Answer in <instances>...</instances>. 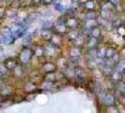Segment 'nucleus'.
Instances as JSON below:
<instances>
[{"mask_svg":"<svg viewBox=\"0 0 125 113\" xmlns=\"http://www.w3.org/2000/svg\"><path fill=\"white\" fill-rule=\"evenodd\" d=\"M114 102V98L111 96V95H106V97H105V103L106 104H112Z\"/></svg>","mask_w":125,"mask_h":113,"instance_id":"f257e3e1","label":"nucleus"},{"mask_svg":"<svg viewBox=\"0 0 125 113\" xmlns=\"http://www.w3.org/2000/svg\"><path fill=\"white\" fill-rule=\"evenodd\" d=\"M112 1H113L115 4H118V3H119V0H112Z\"/></svg>","mask_w":125,"mask_h":113,"instance_id":"f03ea898","label":"nucleus"}]
</instances>
